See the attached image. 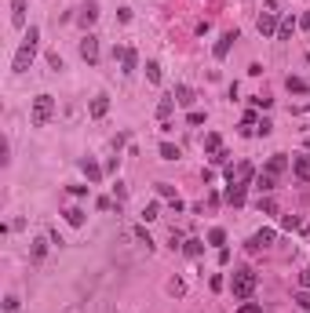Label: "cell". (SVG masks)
Here are the masks:
<instances>
[{
    "label": "cell",
    "mask_w": 310,
    "mask_h": 313,
    "mask_svg": "<svg viewBox=\"0 0 310 313\" xmlns=\"http://www.w3.org/2000/svg\"><path fill=\"white\" fill-rule=\"evenodd\" d=\"M201 251H205V241H197V237L183 241V255H190V259H201Z\"/></svg>",
    "instance_id": "4fadbf2b"
},
{
    "label": "cell",
    "mask_w": 310,
    "mask_h": 313,
    "mask_svg": "<svg viewBox=\"0 0 310 313\" xmlns=\"http://www.w3.org/2000/svg\"><path fill=\"white\" fill-rule=\"evenodd\" d=\"M205 149H208V153H219V149H223V139H219L215 131H212V135H205Z\"/></svg>",
    "instance_id": "484cf974"
},
{
    "label": "cell",
    "mask_w": 310,
    "mask_h": 313,
    "mask_svg": "<svg viewBox=\"0 0 310 313\" xmlns=\"http://www.w3.org/2000/svg\"><path fill=\"white\" fill-rule=\"evenodd\" d=\"M168 291H172V295H183V291H186V284H183V281H179V277H175V281H172V284H168Z\"/></svg>",
    "instance_id": "8d00e7d4"
},
{
    "label": "cell",
    "mask_w": 310,
    "mask_h": 313,
    "mask_svg": "<svg viewBox=\"0 0 310 313\" xmlns=\"http://www.w3.org/2000/svg\"><path fill=\"white\" fill-rule=\"evenodd\" d=\"M238 313H263V309H259V302H245Z\"/></svg>",
    "instance_id": "60d3db41"
},
{
    "label": "cell",
    "mask_w": 310,
    "mask_h": 313,
    "mask_svg": "<svg viewBox=\"0 0 310 313\" xmlns=\"http://www.w3.org/2000/svg\"><path fill=\"white\" fill-rule=\"evenodd\" d=\"M292 171H296L299 182H310V156H296V161H292Z\"/></svg>",
    "instance_id": "30bf717a"
},
{
    "label": "cell",
    "mask_w": 310,
    "mask_h": 313,
    "mask_svg": "<svg viewBox=\"0 0 310 313\" xmlns=\"http://www.w3.org/2000/svg\"><path fill=\"white\" fill-rule=\"evenodd\" d=\"M256 26H259V33H263V36H278V18H274V11H263Z\"/></svg>",
    "instance_id": "8992f818"
},
{
    "label": "cell",
    "mask_w": 310,
    "mask_h": 313,
    "mask_svg": "<svg viewBox=\"0 0 310 313\" xmlns=\"http://www.w3.org/2000/svg\"><path fill=\"white\" fill-rule=\"evenodd\" d=\"M29 255H33V262H41V259L48 255V241H44V237H37V241L29 244Z\"/></svg>",
    "instance_id": "e0dca14e"
},
{
    "label": "cell",
    "mask_w": 310,
    "mask_h": 313,
    "mask_svg": "<svg viewBox=\"0 0 310 313\" xmlns=\"http://www.w3.org/2000/svg\"><path fill=\"white\" fill-rule=\"evenodd\" d=\"M48 66H51V69H62V55H59V51H48Z\"/></svg>",
    "instance_id": "d6a6232c"
},
{
    "label": "cell",
    "mask_w": 310,
    "mask_h": 313,
    "mask_svg": "<svg viewBox=\"0 0 310 313\" xmlns=\"http://www.w3.org/2000/svg\"><path fill=\"white\" fill-rule=\"evenodd\" d=\"M306 58H310V55H306Z\"/></svg>",
    "instance_id": "ee69618b"
},
{
    "label": "cell",
    "mask_w": 310,
    "mask_h": 313,
    "mask_svg": "<svg viewBox=\"0 0 310 313\" xmlns=\"http://www.w3.org/2000/svg\"><path fill=\"white\" fill-rule=\"evenodd\" d=\"M208 244H215V248H223V244H226V233H223L219 226H215V229L208 233Z\"/></svg>",
    "instance_id": "83f0119b"
},
{
    "label": "cell",
    "mask_w": 310,
    "mask_h": 313,
    "mask_svg": "<svg viewBox=\"0 0 310 313\" xmlns=\"http://www.w3.org/2000/svg\"><path fill=\"white\" fill-rule=\"evenodd\" d=\"M81 168H84V175H88V182H99V179H102V168H99L95 161H81Z\"/></svg>",
    "instance_id": "d6986e66"
},
{
    "label": "cell",
    "mask_w": 310,
    "mask_h": 313,
    "mask_svg": "<svg viewBox=\"0 0 310 313\" xmlns=\"http://www.w3.org/2000/svg\"><path fill=\"white\" fill-rule=\"evenodd\" d=\"M11 26L15 29L26 26V0H11Z\"/></svg>",
    "instance_id": "9c48e42d"
},
{
    "label": "cell",
    "mask_w": 310,
    "mask_h": 313,
    "mask_svg": "<svg viewBox=\"0 0 310 313\" xmlns=\"http://www.w3.org/2000/svg\"><path fill=\"white\" fill-rule=\"evenodd\" d=\"M161 161H179V146H172V142H161Z\"/></svg>",
    "instance_id": "7402d4cb"
},
{
    "label": "cell",
    "mask_w": 310,
    "mask_h": 313,
    "mask_svg": "<svg viewBox=\"0 0 310 313\" xmlns=\"http://www.w3.org/2000/svg\"><path fill=\"white\" fill-rule=\"evenodd\" d=\"M256 171H252V164H238V168H226V182L230 186H248V179H252Z\"/></svg>",
    "instance_id": "277c9868"
},
{
    "label": "cell",
    "mask_w": 310,
    "mask_h": 313,
    "mask_svg": "<svg viewBox=\"0 0 310 313\" xmlns=\"http://www.w3.org/2000/svg\"><path fill=\"white\" fill-rule=\"evenodd\" d=\"M37 41H41V29L29 26L26 36H22V48L15 51V62H11L15 73H26V69H29V62H33V55H37Z\"/></svg>",
    "instance_id": "6da1fadb"
},
{
    "label": "cell",
    "mask_w": 310,
    "mask_h": 313,
    "mask_svg": "<svg viewBox=\"0 0 310 313\" xmlns=\"http://www.w3.org/2000/svg\"><path fill=\"white\" fill-rule=\"evenodd\" d=\"M157 193H161L165 201H179V193H175V186H172V182H157Z\"/></svg>",
    "instance_id": "603a6c76"
},
{
    "label": "cell",
    "mask_w": 310,
    "mask_h": 313,
    "mask_svg": "<svg viewBox=\"0 0 310 313\" xmlns=\"http://www.w3.org/2000/svg\"><path fill=\"white\" fill-rule=\"evenodd\" d=\"M62 215H66V222H69V226H84V211H81V208H66Z\"/></svg>",
    "instance_id": "44dd1931"
},
{
    "label": "cell",
    "mask_w": 310,
    "mask_h": 313,
    "mask_svg": "<svg viewBox=\"0 0 310 313\" xmlns=\"http://www.w3.org/2000/svg\"><path fill=\"white\" fill-rule=\"evenodd\" d=\"M135 62H139V55H135L132 48H128V51L121 55V66H124V73H132V69H135Z\"/></svg>",
    "instance_id": "d4e9b609"
},
{
    "label": "cell",
    "mask_w": 310,
    "mask_h": 313,
    "mask_svg": "<svg viewBox=\"0 0 310 313\" xmlns=\"http://www.w3.org/2000/svg\"><path fill=\"white\" fill-rule=\"evenodd\" d=\"M256 186H259V193H270V189L278 186V175H270V171H259V175H256Z\"/></svg>",
    "instance_id": "5bb4252c"
},
{
    "label": "cell",
    "mask_w": 310,
    "mask_h": 313,
    "mask_svg": "<svg viewBox=\"0 0 310 313\" xmlns=\"http://www.w3.org/2000/svg\"><path fill=\"white\" fill-rule=\"evenodd\" d=\"M157 215H161V208H157V204H146V208H142V219H146V222H153Z\"/></svg>",
    "instance_id": "f546056e"
},
{
    "label": "cell",
    "mask_w": 310,
    "mask_h": 313,
    "mask_svg": "<svg viewBox=\"0 0 310 313\" xmlns=\"http://www.w3.org/2000/svg\"><path fill=\"white\" fill-rule=\"evenodd\" d=\"M281 226H285V229H299V215H285Z\"/></svg>",
    "instance_id": "836d02e7"
},
{
    "label": "cell",
    "mask_w": 310,
    "mask_h": 313,
    "mask_svg": "<svg viewBox=\"0 0 310 313\" xmlns=\"http://www.w3.org/2000/svg\"><path fill=\"white\" fill-rule=\"evenodd\" d=\"M172 113H175V95H172V99H161V106H157V116H161V124L168 121Z\"/></svg>",
    "instance_id": "ac0fdd59"
},
{
    "label": "cell",
    "mask_w": 310,
    "mask_h": 313,
    "mask_svg": "<svg viewBox=\"0 0 310 313\" xmlns=\"http://www.w3.org/2000/svg\"><path fill=\"white\" fill-rule=\"evenodd\" d=\"M230 291H234L238 299H248V295L256 291V273H252V269H238L234 281H230Z\"/></svg>",
    "instance_id": "3957f363"
},
{
    "label": "cell",
    "mask_w": 310,
    "mask_h": 313,
    "mask_svg": "<svg viewBox=\"0 0 310 313\" xmlns=\"http://www.w3.org/2000/svg\"><path fill=\"white\" fill-rule=\"evenodd\" d=\"M306 146H310V139H306Z\"/></svg>",
    "instance_id": "7bdbcfd3"
},
{
    "label": "cell",
    "mask_w": 310,
    "mask_h": 313,
    "mask_svg": "<svg viewBox=\"0 0 310 313\" xmlns=\"http://www.w3.org/2000/svg\"><path fill=\"white\" fill-rule=\"evenodd\" d=\"M81 58L84 62H99V36H84V41H81Z\"/></svg>",
    "instance_id": "5b68a950"
},
{
    "label": "cell",
    "mask_w": 310,
    "mask_h": 313,
    "mask_svg": "<svg viewBox=\"0 0 310 313\" xmlns=\"http://www.w3.org/2000/svg\"><path fill=\"white\" fill-rule=\"evenodd\" d=\"M146 76H150L153 84H161V66L157 62H146Z\"/></svg>",
    "instance_id": "f1b7e54d"
},
{
    "label": "cell",
    "mask_w": 310,
    "mask_h": 313,
    "mask_svg": "<svg viewBox=\"0 0 310 313\" xmlns=\"http://www.w3.org/2000/svg\"><path fill=\"white\" fill-rule=\"evenodd\" d=\"M292 29H296V18H285V22L278 26V41H288V36H292Z\"/></svg>",
    "instance_id": "cb8c5ba5"
},
{
    "label": "cell",
    "mask_w": 310,
    "mask_h": 313,
    "mask_svg": "<svg viewBox=\"0 0 310 313\" xmlns=\"http://www.w3.org/2000/svg\"><path fill=\"white\" fill-rule=\"evenodd\" d=\"M259 211H266V215H274L278 208H274V201H270V197H259Z\"/></svg>",
    "instance_id": "1f68e13d"
},
{
    "label": "cell",
    "mask_w": 310,
    "mask_h": 313,
    "mask_svg": "<svg viewBox=\"0 0 310 313\" xmlns=\"http://www.w3.org/2000/svg\"><path fill=\"white\" fill-rule=\"evenodd\" d=\"M234 41H238V33H234V29L223 33L219 41H215V58H226V55H230V48H234Z\"/></svg>",
    "instance_id": "52a82bcc"
},
{
    "label": "cell",
    "mask_w": 310,
    "mask_h": 313,
    "mask_svg": "<svg viewBox=\"0 0 310 313\" xmlns=\"http://www.w3.org/2000/svg\"><path fill=\"white\" fill-rule=\"evenodd\" d=\"M51 116H55V99H51V95H37V99H33V113H29L33 128H44Z\"/></svg>",
    "instance_id": "7a4b0ae2"
},
{
    "label": "cell",
    "mask_w": 310,
    "mask_h": 313,
    "mask_svg": "<svg viewBox=\"0 0 310 313\" xmlns=\"http://www.w3.org/2000/svg\"><path fill=\"white\" fill-rule=\"evenodd\" d=\"M270 131H274V124H270V121H259V124H256V135H270Z\"/></svg>",
    "instance_id": "e575fe53"
},
{
    "label": "cell",
    "mask_w": 310,
    "mask_h": 313,
    "mask_svg": "<svg viewBox=\"0 0 310 313\" xmlns=\"http://www.w3.org/2000/svg\"><path fill=\"white\" fill-rule=\"evenodd\" d=\"M88 113L95 116V121H99V116H106V113H110V99H106V95H95L92 106H88Z\"/></svg>",
    "instance_id": "7c38bea8"
},
{
    "label": "cell",
    "mask_w": 310,
    "mask_h": 313,
    "mask_svg": "<svg viewBox=\"0 0 310 313\" xmlns=\"http://www.w3.org/2000/svg\"><path fill=\"white\" fill-rule=\"evenodd\" d=\"M175 102H179V106H190V102H193V91H190V88H175Z\"/></svg>",
    "instance_id": "4316f807"
},
{
    "label": "cell",
    "mask_w": 310,
    "mask_h": 313,
    "mask_svg": "<svg viewBox=\"0 0 310 313\" xmlns=\"http://www.w3.org/2000/svg\"><path fill=\"white\" fill-rule=\"evenodd\" d=\"M4 309L15 313V309H19V295H8V299H4Z\"/></svg>",
    "instance_id": "74e56055"
},
{
    "label": "cell",
    "mask_w": 310,
    "mask_h": 313,
    "mask_svg": "<svg viewBox=\"0 0 310 313\" xmlns=\"http://www.w3.org/2000/svg\"><path fill=\"white\" fill-rule=\"evenodd\" d=\"M135 237H139V241H142V244H146V251H150V248H153V241H150V237H146V229H142V226H139V229H135Z\"/></svg>",
    "instance_id": "ab89813d"
},
{
    "label": "cell",
    "mask_w": 310,
    "mask_h": 313,
    "mask_svg": "<svg viewBox=\"0 0 310 313\" xmlns=\"http://www.w3.org/2000/svg\"><path fill=\"white\" fill-rule=\"evenodd\" d=\"M266 244H274V229H259L245 248H248V251H259V248H266Z\"/></svg>",
    "instance_id": "ba28073f"
},
{
    "label": "cell",
    "mask_w": 310,
    "mask_h": 313,
    "mask_svg": "<svg viewBox=\"0 0 310 313\" xmlns=\"http://www.w3.org/2000/svg\"><path fill=\"white\" fill-rule=\"evenodd\" d=\"M95 18H99V11H95V4H84V8H81V26L88 29V26H92Z\"/></svg>",
    "instance_id": "ffe728a7"
},
{
    "label": "cell",
    "mask_w": 310,
    "mask_h": 313,
    "mask_svg": "<svg viewBox=\"0 0 310 313\" xmlns=\"http://www.w3.org/2000/svg\"><path fill=\"white\" fill-rule=\"evenodd\" d=\"M226 204L241 208V204H245V186H230V189H226Z\"/></svg>",
    "instance_id": "2e32d148"
},
{
    "label": "cell",
    "mask_w": 310,
    "mask_h": 313,
    "mask_svg": "<svg viewBox=\"0 0 310 313\" xmlns=\"http://www.w3.org/2000/svg\"><path fill=\"white\" fill-rule=\"evenodd\" d=\"M299 284H303V288L310 291V269H303V273H299Z\"/></svg>",
    "instance_id": "b9f144b4"
},
{
    "label": "cell",
    "mask_w": 310,
    "mask_h": 313,
    "mask_svg": "<svg viewBox=\"0 0 310 313\" xmlns=\"http://www.w3.org/2000/svg\"><path fill=\"white\" fill-rule=\"evenodd\" d=\"M252 102H256V106H259V109H270V102H274V99H270V95H256V99H252Z\"/></svg>",
    "instance_id": "d590c367"
},
{
    "label": "cell",
    "mask_w": 310,
    "mask_h": 313,
    "mask_svg": "<svg viewBox=\"0 0 310 313\" xmlns=\"http://www.w3.org/2000/svg\"><path fill=\"white\" fill-rule=\"evenodd\" d=\"M285 168H288V156H285V153H274V156L266 161V168H263V171H270V175H281Z\"/></svg>",
    "instance_id": "8fae6325"
},
{
    "label": "cell",
    "mask_w": 310,
    "mask_h": 313,
    "mask_svg": "<svg viewBox=\"0 0 310 313\" xmlns=\"http://www.w3.org/2000/svg\"><path fill=\"white\" fill-rule=\"evenodd\" d=\"M230 161V153L226 149H219V153H212V164H226Z\"/></svg>",
    "instance_id": "f35d334b"
},
{
    "label": "cell",
    "mask_w": 310,
    "mask_h": 313,
    "mask_svg": "<svg viewBox=\"0 0 310 313\" xmlns=\"http://www.w3.org/2000/svg\"><path fill=\"white\" fill-rule=\"evenodd\" d=\"M285 88H288L292 95H306V91H310V84L303 81V76H288V81H285Z\"/></svg>",
    "instance_id": "9a60e30c"
},
{
    "label": "cell",
    "mask_w": 310,
    "mask_h": 313,
    "mask_svg": "<svg viewBox=\"0 0 310 313\" xmlns=\"http://www.w3.org/2000/svg\"><path fill=\"white\" fill-rule=\"evenodd\" d=\"M296 302H299V309H306V313H310V291H306V288L296 295Z\"/></svg>",
    "instance_id": "4dcf8cb0"
}]
</instances>
